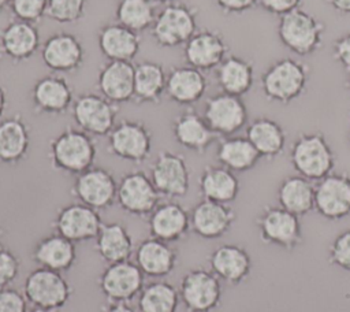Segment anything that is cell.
Instances as JSON below:
<instances>
[{"label": "cell", "instance_id": "cell-1", "mask_svg": "<svg viewBox=\"0 0 350 312\" xmlns=\"http://www.w3.org/2000/svg\"><path fill=\"white\" fill-rule=\"evenodd\" d=\"M97 144L94 137L81 129L67 127L49 142L48 157L51 166L60 172L74 175L94 166Z\"/></svg>", "mask_w": 350, "mask_h": 312}, {"label": "cell", "instance_id": "cell-2", "mask_svg": "<svg viewBox=\"0 0 350 312\" xmlns=\"http://www.w3.org/2000/svg\"><path fill=\"white\" fill-rule=\"evenodd\" d=\"M309 67L294 57H282L271 63L261 75V92L268 101L290 104L299 99L309 82Z\"/></svg>", "mask_w": 350, "mask_h": 312}, {"label": "cell", "instance_id": "cell-3", "mask_svg": "<svg viewBox=\"0 0 350 312\" xmlns=\"http://www.w3.org/2000/svg\"><path fill=\"white\" fill-rule=\"evenodd\" d=\"M290 163L298 175L317 182L334 172L336 157L323 133H299L290 146Z\"/></svg>", "mask_w": 350, "mask_h": 312}, {"label": "cell", "instance_id": "cell-4", "mask_svg": "<svg viewBox=\"0 0 350 312\" xmlns=\"http://www.w3.org/2000/svg\"><path fill=\"white\" fill-rule=\"evenodd\" d=\"M325 26L310 12L297 8L279 18L278 37L284 48L298 56H309L323 45Z\"/></svg>", "mask_w": 350, "mask_h": 312}, {"label": "cell", "instance_id": "cell-5", "mask_svg": "<svg viewBox=\"0 0 350 312\" xmlns=\"http://www.w3.org/2000/svg\"><path fill=\"white\" fill-rule=\"evenodd\" d=\"M198 10L182 1L165 4L156 15L150 36L161 48L183 47L198 30Z\"/></svg>", "mask_w": 350, "mask_h": 312}, {"label": "cell", "instance_id": "cell-6", "mask_svg": "<svg viewBox=\"0 0 350 312\" xmlns=\"http://www.w3.org/2000/svg\"><path fill=\"white\" fill-rule=\"evenodd\" d=\"M260 239L286 252H293L304 242L299 216L279 205H265L256 218Z\"/></svg>", "mask_w": 350, "mask_h": 312}, {"label": "cell", "instance_id": "cell-7", "mask_svg": "<svg viewBox=\"0 0 350 312\" xmlns=\"http://www.w3.org/2000/svg\"><path fill=\"white\" fill-rule=\"evenodd\" d=\"M23 294L31 307L62 309L72 296V287L62 272L37 267L25 279Z\"/></svg>", "mask_w": 350, "mask_h": 312}, {"label": "cell", "instance_id": "cell-8", "mask_svg": "<svg viewBox=\"0 0 350 312\" xmlns=\"http://www.w3.org/2000/svg\"><path fill=\"white\" fill-rule=\"evenodd\" d=\"M107 149L118 159L141 164L152 153V133L141 120H120L107 135Z\"/></svg>", "mask_w": 350, "mask_h": 312}, {"label": "cell", "instance_id": "cell-9", "mask_svg": "<svg viewBox=\"0 0 350 312\" xmlns=\"http://www.w3.org/2000/svg\"><path fill=\"white\" fill-rule=\"evenodd\" d=\"M70 111L78 129L92 137H104L116 125L119 105L100 93L88 92L75 97Z\"/></svg>", "mask_w": 350, "mask_h": 312}, {"label": "cell", "instance_id": "cell-10", "mask_svg": "<svg viewBox=\"0 0 350 312\" xmlns=\"http://www.w3.org/2000/svg\"><path fill=\"white\" fill-rule=\"evenodd\" d=\"M179 298L187 312H213L221 302L220 279L201 267L189 270L179 285Z\"/></svg>", "mask_w": 350, "mask_h": 312}, {"label": "cell", "instance_id": "cell-11", "mask_svg": "<svg viewBox=\"0 0 350 312\" xmlns=\"http://www.w3.org/2000/svg\"><path fill=\"white\" fill-rule=\"evenodd\" d=\"M160 197L150 177L141 170L126 172L118 181L116 204L127 215L148 218L159 205Z\"/></svg>", "mask_w": 350, "mask_h": 312}, {"label": "cell", "instance_id": "cell-12", "mask_svg": "<svg viewBox=\"0 0 350 312\" xmlns=\"http://www.w3.org/2000/svg\"><path fill=\"white\" fill-rule=\"evenodd\" d=\"M149 177L161 197L183 198L190 189V168L183 155L161 151L153 160Z\"/></svg>", "mask_w": 350, "mask_h": 312}, {"label": "cell", "instance_id": "cell-13", "mask_svg": "<svg viewBox=\"0 0 350 312\" xmlns=\"http://www.w3.org/2000/svg\"><path fill=\"white\" fill-rule=\"evenodd\" d=\"M202 116L217 137L235 135L247 126V107L242 97L216 93L206 99Z\"/></svg>", "mask_w": 350, "mask_h": 312}, {"label": "cell", "instance_id": "cell-14", "mask_svg": "<svg viewBox=\"0 0 350 312\" xmlns=\"http://www.w3.org/2000/svg\"><path fill=\"white\" fill-rule=\"evenodd\" d=\"M118 181L104 167L93 166L78 174L71 186L74 198L97 211L108 209L116 203Z\"/></svg>", "mask_w": 350, "mask_h": 312}, {"label": "cell", "instance_id": "cell-15", "mask_svg": "<svg viewBox=\"0 0 350 312\" xmlns=\"http://www.w3.org/2000/svg\"><path fill=\"white\" fill-rule=\"evenodd\" d=\"M145 275L134 260L108 264L98 276V289L108 302H130L145 286Z\"/></svg>", "mask_w": 350, "mask_h": 312}, {"label": "cell", "instance_id": "cell-16", "mask_svg": "<svg viewBox=\"0 0 350 312\" xmlns=\"http://www.w3.org/2000/svg\"><path fill=\"white\" fill-rule=\"evenodd\" d=\"M314 211L332 222L350 216V174L331 172L314 183Z\"/></svg>", "mask_w": 350, "mask_h": 312}, {"label": "cell", "instance_id": "cell-17", "mask_svg": "<svg viewBox=\"0 0 350 312\" xmlns=\"http://www.w3.org/2000/svg\"><path fill=\"white\" fill-rule=\"evenodd\" d=\"M100 211L88 207L79 201L62 207L53 219L55 233L77 242L92 241L97 237L103 220Z\"/></svg>", "mask_w": 350, "mask_h": 312}, {"label": "cell", "instance_id": "cell-18", "mask_svg": "<svg viewBox=\"0 0 350 312\" xmlns=\"http://www.w3.org/2000/svg\"><path fill=\"white\" fill-rule=\"evenodd\" d=\"M41 60L46 68L56 74L75 73L85 62V47L81 40L67 31L49 36L41 45Z\"/></svg>", "mask_w": 350, "mask_h": 312}, {"label": "cell", "instance_id": "cell-19", "mask_svg": "<svg viewBox=\"0 0 350 312\" xmlns=\"http://www.w3.org/2000/svg\"><path fill=\"white\" fill-rule=\"evenodd\" d=\"M230 47L219 30L198 29L183 45L186 64L201 71L215 70L230 53Z\"/></svg>", "mask_w": 350, "mask_h": 312}, {"label": "cell", "instance_id": "cell-20", "mask_svg": "<svg viewBox=\"0 0 350 312\" xmlns=\"http://www.w3.org/2000/svg\"><path fill=\"white\" fill-rule=\"evenodd\" d=\"M235 219L230 204L201 198L190 211V231L202 239H219L232 229Z\"/></svg>", "mask_w": 350, "mask_h": 312}, {"label": "cell", "instance_id": "cell-21", "mask_svg": "<svg viewBox=\"0 0 350 312\" xmlns=\"http://www.w3.org/2000/svg\"><path fill=\"white\" fill-rule=\"evenodd\" d=\"M30 97L34 111L45 115H63L71 109L75 100L68 81L56 73L38 78L31 88Z\"/></svg>", "mask_w": 350, "mask_h": 312}, {"label": "cell", "instance_id": "cell-22", "mask_svg": "<svg viewBox=\"0 0 350 312\" xmlns=\"http://www.w3.org/2000/svg\"><path fill=\"white\" fill-rule=\"evenodd\" d=\"M209 270L228 286L243 283L252 274L253 261L249 252L237 244H224L208 257Z\"/></svg>", "mask_w": 350, "mask_h": 312}, {"label": "cell", "instance_id": "cell-23", "mask_svg": "<svg viewBox=\"0 0 350 312\" xmlns=\"http://www.w3.org/2000/svg\"><path fill=\"white\" fill-rule=\"evenodd\" d=\"M149 235L165 242L183 239L190 231V212L175 200L159 203L148 216Z\"/></svg>", "mask_w": 350, "mask_h": 312}, {"label": "cell", "instance_id": "cell-24", "mask_svg": "<svg viewBox=\"0 0 350 312\" xmlns=\"http://www.w3.org/2000/svg\"><path fill=\"white\" fill-rule=\"evenodd\" d=\"M174 140L182 148L202 155L216 140L205 118L193 108H186L179 112L171 125Z\"/></svg>", "mask_w": 350, "mask_h": 312}, {"label": "cell", "instance_id": "cell-25", "mask_svg": "<svg viewBox=\"0 0 350 312\" xmlns=\"http://www.w3.org/2000/svg\"><path fill=\"white\" fill-rule=\"evenodd\" d=\"M41 48V38L34 23L11 19L0 29V49L14 63L30 60Z\"/></svg>", "mask_w": 350, "mask_h": 312}, {"label": "cell", "instance_id": "cell-26", "mask_svg": "<svg viewBox=\"0 0 350 312\" xmlns=\"http://www.w3.org/2000/svg\"><path fill=\"white\" fill-rule=\"evenodd\" d=\"M134 263L149 278H165L178 264V250L165 241L148 237L134 250Z\"/></svg>", "mask_w": 350, "mask_h": 312}, {"label": "cell", "instance_id": "cell-27", "mask_svg": "<svg viewBox=\"0 0 350 312\" xmlns=\"http://www.w3.org/2000/svg\"><path fill=\"white\" fill-rule=\"evenodd\" d=\"M97 45L108 62H133L141 48V34L115 21L98 29Z\"/></svg>", "mask_w": 350, "mask_h": 312}, {"label": "cell", "instance_id": "cell-28", "mask_svg": "<svg viewBox=\"0 0 350 312\" xmlns=\"http://www.w3.org/2000/svg\"><path fill=\"white\" fill-rule=\"evenodd\" d=\"M208 79L204 71L189 64L172 67L167 73L165 94L179 105L191 107L206 93Z\"/></svg>", "mask_w": 350, "mask_h": 312}, {"label": "cell", "instance_id": "cell-29", "mask_svg": "<svg viewBox=\"0 0 350 312\" xmlns=\"http://www.w3.org/2000/svg\"><path fill=\"white\" fill-rule=\"evenodd\" d=\"M97 89L101 96L119 105L134 96L133 62H107L97 74Z\"/></svg>", "mask_w": 350, "mask_h": 312}, {"label": "cell", "instance_id": "cell-30", "mask_svg": "<svg viewBox=\"0 0 350 312\" xmlns=\"http://www.w3.org/2000/svg\"><path fill=\"white\" fill-rule=\"evenodd\" d=\"M31 260L37 267L64 274L70 271L77 261V248L72 241L53 233L42 237L33 246Z\"/></svg>", "mask_w": 350, "mask_h": 312}, {"label": "cell", "instance_id": "cell-31", "mask_svg": "<svg viewBox=\"0 0 350 312\" xmlns=\"http://www.w3.org/2000/svg\"><path fill=\"white\" fill-rule=\"evenodd\" d=\"M30 127L15 114L0 120V164H19L29 153Z\"/></svg>", "mask_w": 350, "mask_h": 312}, {"label": "cell", "instance_id": "cell-32", "mask_svg": "<svg viewBox=\"0 0 350 312\" xmlns=\"http://www.w3.org/2000/svg\"><path fill=\"white\" fill-rule=\"evenodd\" d=\"M198 190L204 200L231 204L239 194L241 183L231 170L220 164H209L200 174Z\"/></svg>", "mask_w": 350, "mask_h": 312}, {"label": "cell", "instance_id": "cell-33", "mask_svg": "<svg viewBox=\"0 0 350 312\" xmlns=\"http://www.w3.org/2000/svg\"><path fill=\"white\" fill-rule=\"evenodd\" d=\"M246 138L261 159L275 160L286 146L287 134L279 122L268 116L254 118L246 126Z\"/></svg>", "mask_w": 350, "mask_h": 312}, {"label": "cell", "instance_id": "cell-34", "mask_svg": "<svg viewBox=\"0 0 350 312\" xmlns=\"http://www.w3.org/2000/svg\"><path fill=\"white\" fill-rule=\"evenodd\" d=\"M94 242L97 255L107 264L130 260L135 250L130 231L120 222L103 223Z\"/></svg>", "mask_w": 350, "mask_h": 312}, {"label": "cell", "instance_id": "cell-35", "mask_svg": "<svg viewBox=\"0 0 350 312\" xmlns=\"http://www.w3.org/2000/svg\"><path fill=\"white\" fill-rule=\"evenodd\" d=\"M215 71L216 83L223 93L242 97L253 88L254 66L246 57L228 55Z\"/></svg>", "mask_w": 350, "mask_h": 312}, {"label": "cell", "instance_id": "cell-36", "mask_svg": "<svg viewBox=\"0 0 350 312\" xmlns=\"http://www.w3.org/2000/svg\"><path fill=\"white\" fill-rule=\"evenodd\" d=\"M167 86L164 66L153 60H142L134 64V96L137 104H159Z\"/></svg>", "mask_w": 350, "mask_h": 312}, {"label": "cell", "instance_id": "cell-37", "mask_svg": "<svg viewBox=\"0 0 350 312\" xmlns=\"http://www.w3.org/2000/svg\"><path fill=\"white\" fill-rule=\"evenodd\" d=\"M276 196L279 207L299 218L314 211V183L298 174L286 177Z\"/></svg>", "mask_w": 350, "mask_h": 312}, {"label": "cell", "instance_id": "cell-38", "mask_svg": "<svg viewBox=\"0 0 350 312\" xmlns=\"http://www.w3.org/2000/svg\"><path fill=\"white\" fill-rule=\"evenodd\" d=\"M216 159L220 166L232 172H246L253 170L261 159L250 141L241 135L223 137L216 148Z\"/></svg>", "mask_w": 350, "mask_h": 312}, {"label": "cell", "instance_id": "cell-39", "mask_svg": "<svg viewBox=\"0 0 350 312\" xmlns=\"http://www.w3.org/2000/svg\"><path fill=\"white\" fill-rule=\"evenodd\" d=\"M180 298L178 289L163 279L149 282L137 300L138 312H176Z\"/></svg>", "mask_w": 350, "mask_h": 312}, {"label": "cell", "instance_id": "cell-40", "mask_svg": "<svg viewBox=\"0 0 350 312\" xmlns=\"http://www.w3.org/2000/svg\"><path fill=\"white\" fill-rule=\"evenodd\" d=\"M157 11L153 0H118L115 21L137 33L150 30Z\"/></svg>", "mask_w": 350, "mask_h": 312}, {"label": "cell", "instance_id": "cell-41", "mask_svg": "<svg viewBox=\"0 0 350 312\" xmlns=\"http://www.w3.org/2000/svg\"><path fill=\"white\" fill-rule=\"evenodd\" d=\"M88 0H48L45 16L62 25L79 22L86 14Z\"/></svg>", "mask_w": 350, "mask_h": 312}, {"label": "cell", "instance_id": "cell-42", "mask_svg": "<svg viewBox=\"0 0 350 312\" xmlns=\"http://www.w3.org/2000/svg\"><path fill=\"white\" fill-rule=\"evenodd\" d=\"M48 0H11L10 11L15 19L37 25L46 14Z\"/></svg>", "mask_w": 350, "mask_h": 312}, {"label": "cell", "instance_id": "cell-43", "mask_svg": "<svg viewBox=\"0 0 350 312\" xmlns=\"http://www.w3.org/2000/svg\"><path fill=\"white\" fill-rule=\"evenodd\" d=\"M328 263L350 272V229L339 233L328 248Z\"/></svg>", "mask_w": 350, "mask_h": 312}, {"label": "cell", "instance_id": "cell-44", "mask_svg": "<svg viewBox=\"0 0 350 312\" xmlns=\"http://www.w3.org/2000/svg\"><path fill=\"white\" fill-rule=\"evenodd\" d=\"M21 260L11 249L0 248V289L10 287L19 276Z\"/></svg>", "mask_w": 350, "mask_h": 312}, {"label": "cell", "instance_id": "cell-45", "mask_svg": "<svg viewBox=\"0 0 350 312\" xmlns=\"http://www.w3.org/2000/svg\"><path fill=\"white\" fill-rule=\"evenodd\" d=\"M27 309L23 291L12 287L0 289V312H27Z\"/></svg>", "mask_w": 350, "mask_h": 312}, {"label": "cell", "instance_id": "cell-46", "mask_svg": "<svg viewBox=\"0 0 350 312\" xmlns=\"http://www.w3.org/2000/svg\"><path fill=\"white\" fill-rule=\"evenodd\" d=\"M302 0H258V5L276 16H283L301 7Z\"/></svg>", "mask_w": 350, "mask_h": 312}, {"label": "cell", "instance_id": "cell-47", "mask_svg": "<svg viewBox=\"0 0 350 312\" xmlns=\"http://www.w3.org/2000/svg\"><path fill=\"white\" fill-rule=\"evenodd\" d=\"M332 56L336 63L350 73V31L342 34L334 41Z\"/></svg>", "mask_w": 350, "mask_h": 312}, {"label": "cell", "instance_id": "cell-48", "mask_svg": "<svg viewBox=\"0 0 350 312\" xmlns=\"http://www.w3.org/2000/svg\"><path fill=\"white\" fill-rule=\"evenodd\" d=\"M226 15H239L258 5V0H213Z\"/></svg>", "mask_w": 350, "mask_h": 312}, {"label": "cell", "instance_id": "cell-49", "mask_svg": "<svg viewBox=\"0 0 350 312\" xmlns=\"http://www.w3.org/2000/svg\"><path fill=\"white\" fill-rule=\"evenodd\" d=\"M101 312H137L130 302H108Z\"/></svg>", "mask_w": 350, "mask_h": 312}, {"label": "cell", "instance_id": "cell-50", "mask_svg": "<svg viewBox=\"0 0 350 312\" xmlns=\"http://www.w3.org/2000/svg\"><path fill=\"white\" fill-rule=\"evenodd\" d=\"M327 4L342 15H350V0H325Z\"/></svg>", "mask_w": 350, "mask_h": 312}, {"label": "cell", "instance_id": "cell-51", "mask_svg": "<svg viewBox=\"0 0 350 312\" xmlns=\"http://www.w3.org/2000/svg\"><path fill=\"white\" fill-rule=\"evenodd\" d=\"M7 108V92L5 89L0 85V120L3 119V115Z\"/></svg>", "mask_w": 350, "mask_h": 312}, {"label": "cell", "instance_id": "cell-52", "mask_svg": "<svg viewBox=\"0 0 350 312\" xmlns=\"http://www.w3.org/2000/svg\"><path fill=\"white\" fill-rule=\"evenodd\" d=\"M27 312H59L57 309H46V308H38V307H31L27 309Z\"/></svg>", "mask_w": 350, "mask_h": 312}, {"label": "cell", "instance_id": "cell-53", "mask_svg": "<svg viewBox=\"0 0 350 312\" xmlns=\"http://www.w3.org/2000/svg\"><path fill=\"white\" fill-rule=\"evenodd\" d=\"M10 3H11V0H0V12L4 11L5 8H8Z\"/></svg>", "mask_w": 350, "mask_h": 312}, {"label": "cell", "instance_id": "cell-54", "mask_svg": "<svg viewBox=\"0 0 350 312\" xmlns=\"http://www.w3.org/2000/svg\"><path fill=\"white\" fill-rule=\"evenodd\" d=\"M156 4H170V3H175V1H179V0H153Z\"/></svg>", "mask_w": 350, "mask_h": 312}, {"label": "cell", "instance_id": "cell-55", "mask_svg": "<svg viewBox=\"0 0 350 312\" xmlns=\"http://www.w3.org/2000/svg\"><path fill=\"white\" fill-rule=\"evenodd\" d=\"M3 237H4V229L0 226V248L3 246V242H1V241H3Z\"/></svg>", "mask_w": 350, "mask_h": 312}, {"label": "cell", "instance_id": "cell-56", "mask_svg": "<svg viewBox=\"0 0 350 312\" xmlns=\"http://www.w3.org/2000/svg\"><path fill=\"white\" fill-rule=\"evenodd\" d=\"M346 86H347V90H349V94H350V75L347 78V82H346Z\"/></svg>", "mask_w": 350, "mask_h": 312}, {"label": "cell", "instance_id": "cell-57", "mask_svg": "<svg viewBox=\"0 0 350 312\" xmlns=\"http://www.w3.org/2000/svg\"><path fill=\"white\" fill-rule=\"evenodd\" d=\"M349 144H350V129H349Z\"/></svg>", "mask_w": 350, "mask_h": 312}]
</instances>
